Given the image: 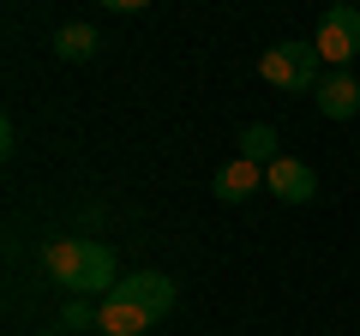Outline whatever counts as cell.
<instances>
[{
  "instance_id": "obj_10",
  "label": "cell",
  "mask_w": 360,
  "mask_h": 336,
  "mask_svg": "<svg viewBox=\"0 0 360 336\" xmlns=\"http://www.w3.org/2000/svg\"><path fill=\"white\" fill-rule=\"evenodd\" d=\"M234 156H246V162L270 168L276 156H283V150H276V127H264V120H252V127L240 132V150H234Z\"/></svg>"
},
{
  "instance_id": "obj_1",
  "label": "cell",
  "mask_w": 360,
  "mask_h": 336,
  "mask_svg": "<svg viewBox=\"0 0 360 336\" xmlns=\"http://www.w3.org/2000/svg\"><path fill=\"white\" fill-rule=\"evenodd\" d=\"M258 72L276 91H319V49L312 42H276V49H264Z\"/></svg>"
},
{
  "instance_id": "obj_3",
  "label": "cell",
  "mask_w": 360,
  "mask_h": 336,
  "mask_svg": "<svg viewBox=\"0 0 360 336\" xmlns=\"http://www.w3.org/2000/svg\"><path fill=\"white\" fill-rule=\"evenodd\" d=\"M37 259H42V271H49V283H54V288L78 295V283H84V259H90V240H72V234H49Z\"/></svg>"
},
{
  "instance_id": "obj_8",
  "label": "cell",
  "mask_w": 360,
  "mask_h": 336,
  "mask_svg": "<svg viewBox=\"0 0 360 336\" xmlns=\"http://www.w3.org/2000/svg\"><path fill=\"white\" fill-rule=\"evenodd\" d=\"M312 103H319L324 120H354V115H360V84H354L348 72H330L319 91H312Z\"/></svg>"
},
{
  "instance_id": "obj_7",
  "label": "cell",
  "mask_w": 360,
  "mask_h": 336,
  "mask_svg": "<svg viewBox=\"0 0 360 336\" xmlns=\"http://www.w3.org/2000/svg\"><path fill=\"white\" fill-rule=\"evenodd\" d=\"M258 186H264V168L246 162V156H229V162L217 168V198H222V205H246Z\"/></svg>"
},
{
  "instance_id": "obj_6",
  "label": "cell",
  "mask_w": 360,
  "mask_h": 336,
  "mask_svg": "<svg viewBox=\"0 0 360 336\" xmlns=\"http://www.w3.org/2000/svg\"><path fill=\"white\" fill-rule=\"evenodd\" d=\"M96 330L103 336H144L150 330V312H139L127 295H103L96 300Z\"/></svg>"
},
{
  "instance_id": "obj_11",
  "label": "cell",
  "mask_w": 360,
  "mask_h": 336,
  "mask_svg": "<svg viewBox=\"0 0 360 336\" xmlns=\"http://www.w3.org/2000/svg\"><path fill=\"white\" fill-rule=\"evenodd\" d=\"M60 324H66V330H96V300H84V295H66Z\"/></svg>"
},
{
  "instance_id": "obj_9",
  "label": "cell",
  "mask_w": 360,
  "mask_h": 336,
  "mask_svg": "<svg viewBox=\"0 0 360 336\" xmlns=\"http://www.w3.org/2000/svg\"><path fill=\"white\" fill-rule=\"evenodd\" d=\"M96 42H103V37H96V25H60V30L49 37V49L60 54V60H90Z\"/></svg>"
},
{
  "instance_id": "obj_5",
  "label": "cell",
  "mask_w": 360,
  "mask_h": 336,
  "mask_svg": "<svg viewBox=\"0 0 360 336\" xmlns=\"http://www.w3.org/2000/svg\"><path fill=\"white\" fill-rule=\"evenodd\" d=\"M264 193H276L283 205H312L319 198V174H312L300 156H276L264 168Z\"/></svg>"
},
{
  "instance_id": "obj_4",
  "label": "cell",
  "mask_w": 360,
  "mask_h": 336,
  "mask_svg": "<svg viewBox=\"0 0 360 336\" xmlns=\"http://www.w3.org/2000/svg\"><path fill=\"white\" fill-rule=\"evenodd\" d=\"M115 295H127L139 312H150V324H162L168 312H174V283H168L162 271H132V276H120Z\"/></svg>"
},
{
  "instance_id": "obj_2",
  "label": "cell",
  "mask_w": 360,
  "mask_h": 336,
  "mask_svg": "<svg viewBox=\"0 0 360 336\" xmlns=\"http://www.w3.org/2000/svg\"><path fill=\"white\" fill-rule=\"evenodd\" d=\"M312 49H319V60H330V66H348L360 54V6H324V18H319V37H312Z\"/></svg>"
}]
</instances>
